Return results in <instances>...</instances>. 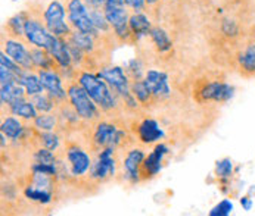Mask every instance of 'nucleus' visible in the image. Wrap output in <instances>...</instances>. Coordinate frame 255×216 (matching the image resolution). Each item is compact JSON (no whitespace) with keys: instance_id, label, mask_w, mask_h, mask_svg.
I'll use <instances>...</instances> for the list:
<instances>
[{"instance_id":"obj_2","label":"nucleus","mask_w":255,"mask_h":216,"mask_svg":"<svg viewBox=\"0 0 255 216\" xmlns=\"http://www.w3.org/2000/svg\"><path fill=\"white\" fill-rule=\"evenodd\" d=\"M101 78H104L111 88L114 90V93L121 97L124 100V105L128 109H137L139 108V102L137 99L133 96L131 93V82H130V76L127 75L126 70L120 65H112V67H102L99 68V71L96 72Z\"/></svg>"},{"instance_id":"obj_30","label":"nucleus","mask_w":255,"mask_h":216,"mask_svg":"<svg viewBox=\"0 0 255 216\" xmlns=\"http://www.w3.org/2000/svg\"><path fill=\"white\" fill-rule=\"evenodd\" d=\"M24 194L28 200L31 202H36L40 205H49L53 199V194L50 190H46V188H41V187H36L33 184L27 185L25 190H24Z\"/></svg>"},{"instance_id":"obj_29","label":"nucleus","mask_w":255,"mask_h":216,"mask_svg":"<svg viewBox=\"0 0 255 216\" xmlns=\"http://www.w3.org/2000/svg\"><path fill=\"white\" fill-rule=\"evenodd\" d=\"M130 88H131L133 96L137 99V102H139L142 106L152 105V102H155V99H153V96H152V93H150V90H149V87H147V84H146L145 78L133 81L131 85H130Z\"/></svg>"},{"instance_id":"obj_13","label":"nucleus","mask_w":255,"mask_h":216,"mask_svg":"<svg viewBox=\"0 0 255 216\" xmlns=\"http://www.w3.org/2000/svg\"><path fill=\"white\" fill-rule=\"evenodd\" d=\"M168 151H170L168 145L164 143H158L153 147V150L146 156L143 163H142V168H140V178H142V181L152 180L161 172L162 160L168 154Z\"/></svg>"},{"instance_id":"obj_34","label":"nucleus","mask_w":255,"mask_h":216,"mask_svg":"<svg viewBox=\"0 0 255 216\" xmlns=\"http://www.w3.org/2000/svg\"><path fill=\"white\" fill-rule=\"evenodd\" d=\"M37 139L43 147H46L52 151L58 150V147H59V136L53 131H40Z\"/></svg>"},{"instance_id":"obj_7","label":"nucleus","mask_w":255,"mask_h":216,"mask_svg":"<svg viewBox=\"0 0 255 216\" xmlns=\"http://www.w3.org/2000/svg\"><path fill=\"white\" fill-rule=\"evenodd\" d=\"M124 139H126V131L121 130L117 124L99 119L95 125L92 144H93V148H96L98 151L107 147H112L117 150L120 145H123Z\"/></svg>"},{"instance_id":"obj_4","label":"nucleus","mask_w":255,"mask_h":216,"mask_svg":"<svg viewBox=\"0 0 255 216\" xmlns=\"http://www.w3.org/2000/svg\"><path fill=\"white\" fill-rule=\"evenodd\" d=\"M41 19L53 36L67 38L73 33V28L67 16V6L61 0H50L47 6L43 9Z\"/></svg>"},{"instance_id":"obj_17","label":"nucleus","mask_w":255,"mask_h":216,"mask_svg":"<svg viewBox=\"0 0 255 216\" xmlns=\"http://www.w3.org/2000/svg\"><path fill=\"white\" fill-rule=\"evenodd\" d=\"M47 52L53 56V59H55V62H56V65L59 68V72L73 71L74 62L73 58H71V53H70V49H68L67 38H61V37L55 36V40H53V43H52V46H50V49Z\"/></svg>"},{"instance_id":"obj_9","label":"nucleus","mask_w":255,"mask_h":216,"mask_svg":"<svg viewBox=\"0 0 255 216\" xmlns=\"http://www.w3.org/2000/svg\"><path fill=\"white\" fill-rule=\"evenodd\" d=\"M53 40H55V36L47 30L41 16L34 15L33 10H30V16L25 22V41L30 46H36V47L49 50Z\"/></svg>"},{"instance_id":"obj_41","label":"nucleus","mask_w":255,"mask_h":216,"mask_svg":"<svg viewBox=\"0 0 255 216\" xmlns=\"http://www.w3.org/2000/svg\"><path fill=\"white\" fill-rule=\"evenodd\" d=\"M159 3H161V0H146L147 7H156Z\"/></svg>"},{"instance_id":"obj_19","label":"nucleus","mask_w":255,"mask_h":216,"mask_svg":"<svg viewBox=\"0 0 255 216\" xmlns=\"http://www.w3.org/2000/svg\"><path fill=\"white\" fill-rule=\"evenodd\" d=\"M130 31L133 36V43L140 41L142 38L149 36L150 30H152V22L149 19V16L145 12H133L130 13Z\"/></svg>"},{"instance_id":"obj_42","label":"nucleus","mask_w":255,"mask_h":216,"mask_svg":"<svg viewBox=\"0 0 255 216\" xmlns=\"http://www.w3.org/2000/svg\"><path fill=\"white\" fill-rule=\"evenodd\" d=\"M105 3H114V4H121V3H124V0H105Z\"/></svg>"},{"instance_id":"obj_21","label":"nucleus","mask_w":255,"mask_h":216,"mask_svg":"<svg viewBox=\"0 0 255 216\" xmlns=\"http://www.w3.org/2000/svg\"><path fill=\"white\" fill-rule=\"evenodd\" d=\"M0 133H3L10 140H22L24 136L27 134V127L21 122L19 118L12 115L1 121Z\"/></svg>"},{"instance_id":"obj_37","label":"nucleus","mask_w":255,"mask_h":216,"mask_svg":"<svg viewBox=\"0 0 255 216\" xmlns=\"http://www.w3.org/2000/svg\"><path fill=\"white\" fill-rule=\"evenodd\" d=\"M18 75L13 73L12 71H9L4 67H0V85H7V84H13L18 82Z\"/></svg>"},{"instance_id":"obj_23","label":"nucleus","mask_w":255,"mask_h":216,"mask_svg":"<svg viewBox=\"0 0 255 216\" xmlns=\"http://www.w3.org/2000/svg\"><path fill=\"white\" fill-rule=\"evenodd\" d=\"M70 41H73L75 46H78L87 56L93 55L98 49V43L102 40V37H95L87 33H81V31H75L73 30V33L70 34V37H67Z\"/></svg>"},{"instance_id":"obj_15","label":"nucleus","mask_w":255,"mask_h":216,"mask_svg":"<svg viewBox=\"0 0 255 216\" xmlns=\"http://www.w3.org/2000/svg\"><path fill=\"white\" fill-rule=\"evenodd\" d=\"M145 157V150L134 147V148L127 151V154H126V157L123 160V177L131 185L139 184L142 181V178H140V168H142V163H143Z\"/></svg>"},{"instance_id":"obj_14","label":"nucleus","mask_w":255,"mask_h":216,"mask_svg":"<svg viewBox=\"0 0 255 216\" xmlns=\"http://www.w3.org/2000/svg\"><path fill=\"white\" fill-rule=\"evenodd\" d=\"M37 73L44 87V91H47L59 103L68 100V91L67 88H64V78L61 72L58 70H40Z\"/></svg>"},{"instance_id":"obj_24","label":"nucleus","mask_w":255,"mask_h":216,"mask_svg":"<svg viewBox=\"0 0 255 216\" xmlns=\"http://www.w3.org/2000/svg\"><path fill=\"white\" fill-rule=\"evenodd\" d=\"M149 38H150V41L155 46L158 53H168L173 49V40L168 34V31L159 25L152 27V30L149 33Z\"/></svg>"},{"instance_id":"obj_12","label":"nucleus","mask_w":255,"mask_h":216,"mask_svg":"<svg viewBox=\"0 0 255 216\" xmlns=\"http://www.w3.org/2000/svg\"><path fill=\"white\" fill-rule=\"evenodd\" d=\"M65 157H67V162H68L71 177L80 178V177H84L87 172H90L92 165H93L92 157L80 145H77V144L68 145L67 151H65Z\"/></svg>"},{"instance_id":"obj_39","label":"nucleus","mask_w":255,"mask_h":216,"mask_svg":"<svg viewBox=\"0 0 255 216\" xmlns=\"http://www.w3.org/2000/svg\"><path fill=\"white\" fill-rule=\"evenodd\" d=\"M241 206L245 212H250L254 206V202L250 196H244V197H241Z\"/></svg>"},{"instance_id":"obj_28","label":"nucleus","mask_w":255,"mask_h":216,"mask_svg":"<svg viewBox=\"0 0 255 216\" xmlns=\"http://www.w3.org/2000/svg\"><path fill=\"white\" fill-rule=\"evenodd\" d=\"M18 82L25 88V93L28 97H34L44 91V87L40 81L38 73H34V72L24 71V73L18 78Z\"/></svg>"},{"instance_id":"obj_1","label":"nucleus","mask_w":255,"mask_h":216,"mask_svg":"<svg viewBox=\"0 0 255 216\" xmlns=\"http://www.w3.org/2000/svg\"><path fill=\"white\" fill-rule=\"evenodd\" d=\"M77 82L87 91L102 112H115L118 109V96L96 72L80 71L77 73Z\"/></svg>"},{"instance_id":"obj_5","label":"nucleus","mask_w":255,"mask_h":216,"mask_svg":"<svg viewBox=\"0 0 255 216\" xmlns=\"http://www.w3.org/2000/svg\"><path fill=\"white\" fill-rule=\"evenodd\" d=\"M102 9H104L105 18L110 24L112 36L115 37L120 43L133 41L130 24H128V21H130L128 7L124 3H121V4L105 3Z\"/></svg>"},{"instance_id":"obj_32","label":"nucleus","mask_w":255,"mask_h":216,"mask_svg":"<svg viewBox=\"0 0 255 216\" xmlns=\"http://www.w3.org/2000/svg\"><path fill=\"white\" fill-rule=\"evenodd\" d=\"M58 119H59L58 115L47 112V113L37 115L33 122H34V128H37L38 131H53L58 127Z\"/></svg>"},{"instance_id":"obj_16","label":"nucleus","mask_w":255,"mask_h":216,"mask_svg":"<svg viewBox=\"0 0 255 216\" xmlns=\"http://www.w3.org/2000/svg\"><path fill=\"white\" fill-rule=\"evenodd\" d=\"M145 81L155 100H165L171 96V87L168 84V73L159 70H147Z\"/></svg>"},{"instance_id":"obj_11","label":"nucleus","mask_w":255,"mask_h":216,"mask_svg":"<svg viewBox=\"0 0 255 216\" xmlns=\"http://www.w3.org/2000/svg\"><path fill=\"white\" fill-rule=\"evenodd\" d=\"M115 148L107 147L98 153V159L93 162L92 169L89 172L90 180L96 182H105L115 177L117 174V160L114 157Z\"/></svg>"},{"instance_id":"obj_36","label":"nucleus","mask_w":255,"mask_h":216,"mask_svg":"<svg viewBox=\"0 0 255 216\" xmlns=\"http://www.w3.org/2000/svg\"><path fill=\"white\" fill-rule=\"evenodd\" d=\"M233 212V203L229 199H223L220 203H217L211 211L210 216H227Z\"/></svg>"},{"instance_id":"obj_3","label":"nucleus","mask_w":255,"mask_h":216,"mask_svg":"<svg viewBox=\"0 0 255 216\" xmlns=\"http://www.w3.org/2000/svg\"><path fill=\"white\" fill-rule=\"evenodd\" d=\"M68 102L78 116L89 124H96L101 119V109L93 102V99L87 94V91L77 82L73 81L67 87Z\"/></svg>"},{"instance_id":"obj_18","label":"nucleus","mask_w":255,"mask_h":216,"mask_svg":"<svg viewBox=\"0 0 255 216\" xmlns=\"http://www.w3.org/2000/svg\"><path fill=\"white\" fill-rule=\"evenodd\" d=\"M137 137L143 144L156 143L164 137V131L155 119L146 118L137 125Z\"/></svg>"},{"instance_id":"obj_26","label":"nucleus","mask_w":255,"mask_h":216,"mask_svg":"<svg viewBox=\"0 0 255 216\" xmlns=\"http://www.w3.org/2000/svg\"><path fill=\"white\" fill-rule=\"evenodd\" d=\"M28 97L25 93V88L19 82L7 84V85H0V99H1V106H10L19 99Z\"/></svg>"},{"instance_id":"obj_6","label":"nucleus","mask_w":255,"mask_h":216,"mask_svg":"<svg viewBox=\"0 0 255 216\" xmlns=\"http://www.w3.org/2000/svg\"><path fill=\"white\" fill-rule=\"evenodd\" d=\"M65 6H67L68 22L73 30L87 33L95 37H104L95 27L90 7L87 6L86 0H65Z\"/></svg>"},{"instance_id":"obj_33","label":"nucleus","mask_w":255,"mask_h":216,"mask_svg":"<svg viewBox=\"0 0 255 216\" xmlns=\"http://www.w3.org/2000/svg\"><path fill=\"white\" fill-rule=\"evenodd\" d=\"M216 177L221 182H227L233 177V162L230 157H224L216 162V169H214Z\"/></svg>"},{"instance_id":"obj_35","label":"nucleus","mask_w":255,"mask_h":216,"mask_svg":"<svg viewBox=\"0 0 255 216\" xmlns=\"http://www.w3.org/2000/svg\"><path fill=\"white\" fill-rule=\"evenodd\" d=\"M221 33L226 37H238L241 33V27L238 24V21H235L233 18H224L221 21Z\"/></svg>"},{"instance_id":"obj_43","label":"nucleus","mask_w":255,"mask_h":216,"mask_svg":"<svg viewBox=\"0 0 255 216\" xmlns=\"http://www.w3.org/2000/svg\"><path fill=\"white\" fill-rule=\"evenodd\" d=\"M168 1H179V0H168Z\"/></svg>"},{"instance_id":"obj_10","label":"nucleus","mask_w":255,"mask_h":216,"mask_svg":"<svg viewBox=\"0 0 255 216\" xmlns=\"http://www.w3.org/2000/svg\"><path fill=\"white\" fill-rule=\"evenodd\" d=\"M235 96V87L224 81H210L199 87L196 100L199 103H226Z\"/></svg>"},{"instance_id":"obj_40","label":"nucleus","mask_w":255,"mask_h":216,"mask_svg":"<svg viewBox=\"0 0 255 216\" xmlns=\"http://www.w3.org/2000/svg\"><path fill=\"white\" fill-rule=\"evenodd\" d=\"M86 3L90 9H102L105 4V0H86Z\"/></svg>"},{"instance_id":"obj_27","label":"nucleus","mask_w":255,"mask_h":216,"mask_svg":"<svg viewBox=\"0 0 255 216\" xmlns=\"http://www.w3.org/2000/svg\"><path fill=\"white\" fill-rule=\"evenodd\" d=\"M30 52H31V59H33V64H34V68L37 71H40V70H58L59 71L53 56L46 49L31 46Z\"/></svg>"},{"instance_id":"obj_8","label":"nucleus","mask_w":255,"mask_h":216,"mask_svg":"<svg viewBox=\"0 0 255 216\" xmlns=\"http://www.w3.org/2000/svg\"><path fill=\"white\" fill-rule=\"evenodd\" d=\"M27 44L28 43L25 40L12 37L9 34H6V37L4 34L1 36V50L9 58H12L21 68H24L25 71H33L36 68L31 59V52L27 47Z\"/></svg>"},{"instance_id":"obj_22","label":"nucleus","mask_w":255,"mask_h":216,"mask_svg":"<svg viewBox=\"0 0 255 216\" xmlns=\"http://www.w3.org/2000/svg\"><path fill=\"white\" fill-rule=\"evenodd\" d=\"M28 16H30L28 10H21V12L15 13L13 16H10L4 24L6 33L9 36L25 40V22H27Z\"/></svg>"},{"instance_id":"obj_31","label":"nucleus","mask_w":255,"mask_h":216,"mask_svg":"<svg viewBox=\"0 0 255 216\" xmlns=\"http://www.w3.org/2000/svg\"><path fill=\"white\" fill-rule=\"evenodd\" d=\"M31 100H33V103H34V106L37 108L38 112H41V113H47V112H53L55 109L58 108V100L55 99V97H52L47 91L44 93H40V94H37L34 97H30Z\"/></svg>"},{"instance_id":"obj_25","label":"nucleus","mask_w":255,"mask_h":216,"mask_svg":"<svg viewBox=\"0 0 255 216\" xmlns=\"http://www.w3.org/2000/svg\"><path fill=\"white\" fill-rule=\"evenodd\" d=\"M7 109H9L10 115H15V116H18L21 119H25V121H34L37 118V115H38V110L34 106L33 100L31 99L28 100L27 97L16 100L15 103H12Z\"/></svg>"},{"instance_id":"obj_20","label":"nucleus","mask_w":255,"mask_h":216,"mask_svg":"<svg viewBox=\"0 0 255 216\" xmlns=\"http://www.w3.org/2000/svg\"><path fill=\"white\" fill-rule=\"evenodd\" d=\"M236 61L241 73H244L245 76L255 75V41L244 46V49L238 53Z\"/></svg>"},{"instance_id":"obj_38","label":"nucleus","mask_w":255,"mask_h":216,"mask_svg":"<svg viewBox=\"0 0 255 216\" xmlns=\"http://www.w3.org/2000/svg\"><path fill=\"white\" fill-rule=\"evenodd\" d=\"M124 4L131 12H143L146 7H147L146 0H124Z\"/></svg>"}]
</instances>
